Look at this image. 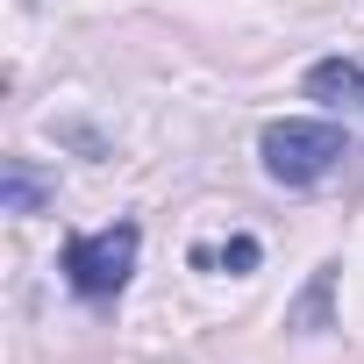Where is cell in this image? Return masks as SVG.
I'll return each mask as SVG.
<instances>
[{"mask_svg":"<svg viewBox=\"0 0 364 364\" xmlns=\"http://www.w3.org/2000/svg\"><path fill=\"white\" fill-rule=\"evenodd\" d=\"M257 157L279 186H321V178L350 157V136L336 122H272L257 136Z\"/></svg>","mask_w":364,"mask_h":364,"instance_id":"cell-1","label":"cell"},{"mask_svg":"<svg viewBox=\"0 0 364 364\" xmlns=\"http://www.w3.org/2000/svg\"><path fill=\"white\" fill-rule=\"evenodd\" d=\"M136 222H114V229H93V236H72L65 243V279L79 300H114L136 272Z\"/></svg>","mask_w":364,"mask_h":364,"instance_id":"cell-2","label":"cell"},{"mask_svg":"<svg viewBox=\"0 0 364 364\" xmlns=\"http://www.w3.org/2000/svg\"><path fill=\"white\" fill-rule=\"evenodd\" d=\"M307 93L328 100V107H364V65L357 58H321V65H307Z\"/></svg>","mask_w":364,"mask_h":364,"instance_id":"cell-3","label":"cell"},{"mask_svg":"<svg viewBox=\"0 0 364 364\" xmlns=\"http://www.w3.org/2000/svg\"><path fill=\"white\" fill-rule=\"evenodd\" d=\"M50 193H58L50 171H36L29 157H8V171H0V208H8V215H36Z\"/></svg>","mask_w":364,"mask_h":364,"instance_id":"cell-4","label":"cell"},{"mask_svg":"<svg viewBox=\"0 0 364 364\" xmlns=\"http://www.w3.org/2000/svg\"><path fill=\"white\" fill-rule=\"evenodd\" d=\"M328 286H336V264L314 272V286H307V300H300V328H321V321H328Z\"/></svg>","mask_w":364,"mask_h":364,"instance_id":"cell-5","label":"cell"},{"mask_svg":"<svg viewBox=\"0 0 364 364\" xmlns=\"http://www.w3.org/2000/svg\"><path fill=\"white\" fill-rule=\"evenodd\" d=\"M200 264H222V272H250L257 264V243L250 236H236V243H222V250H193Z\"/></svg>","mask_w":364,"mask_h":364,"instance_id":"cell-6","label":"cell"}]
</instances>
